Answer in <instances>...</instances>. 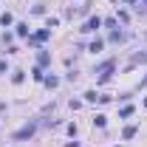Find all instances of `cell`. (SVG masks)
<instances>
[{
  "mask_svg": "<svg viewBox=\"0 0 147 147\" xmlns=\"http://www.w3.org/2000/svg\"><path fill=\"white\" fill-rule=\"evenodd\" d=\"M31 136H34V122H31V125H26L23 130H17V133H14V142H23V139H31Z\"/></svg>",
  "mask_w": 147,
  "mask_h": 147,
  "instance_id": "obj_1",
  "label": "cell"
},
{
  "mask_svg": "<svg viewBox=\"0 0 147 147\" xmlns=\"http://www.w3.org/2000/svg\"><path fill=\"white\" fill-rule=\"evenodd\" d=\"M48 37H51V28H40V31H37V34L31 37V40H28V42H31V45H37V42H45V40H48Z\"/></svg>",
  "mask_w": 147,
  "mask_h": 147,
  "instance_id": "obj_2",
  "label": "cell"
},
{
  "mask_svg": "<svg viewBox=\"0 0 147 147\" xmlns=\"http://www.w3.org/2000/svg\"><path fill=\"white\" fill-rule=\"evenodd\" d=\"M99 26H102V20H99V17H91L88 23H85V26H82V31H96Z\"/></svg>",
  "mask_w": 147,
  "mask_h": 147,
  "instance_id": "obj_3",
  "label": "cell"
},
{
  "mask_svg": "<svg viewBox=\"0 0 147 147\" xmlns=\"http://www.w3.org/2000/svg\"><path fill=\"white\" fill-rule=\"evenodd\" d=\"M37 62H40V68L51 65V54H48V51H40V54H37Z\"/></svg>",
  "mask_w": 147,
  "mask_h": 147,
  "instance_id": "obj_4",
  "label": "cell"
},
{
  "mask_svg": "<svg viewBox=\"0 0 147 147\" xmlns=\"http://www.w3.org/2000/svg\"><path fill=\"white\" fill-rule=\"evenodd\" d=\"M102 48H105V42H102V40H93V42H91V51H93V54H99Z\"/></svg>",
  "mask_w": 147,
  "mask_h": 147,
  "instance_id": "obj_5",
  "label": "cell"
},
{
  "mask_svg": "<svg viewBox=\"0 0 147 147\" xmlns=\"http://www.w3.org/2000/svg\"><path fill=\"white\" fill-rule=\"evenodd\" d=\"M23 79H26V74H23V71H14V74H11V82H14V85H20Z\"/></svg>",
  "mask_w": 147,
  "mask_h": 147,
  "instance_id": "obj_6",
  "label": "cell"
},
{
  "mask_svg": "<svg viewBox=\"0 0 147 147\" xmlns=\"http://www.w3.org/2000/svg\"><path fill=\"white\" fill-rule=\"evenodd\" d=\"M42 82H45V85H48V88H57V85H59V79H57V76H45V79H42Z\"/></svg>",
  "mask_w": 147,
  "mask_h": 147,
  "instance_id": "obj_7",
  "label": "cell"
},
{
  "mask_svg": "<svg viewBox=\"0 0 147 147\" xmlns=\"http://www.w3.org/2000/svg\"><path fill=\"white\" fill-rule=\"evenodd\" d=\"M122 40H125L122 31H110V42H122Z\"/></svg>",
  "mask_w": 147,
  "mask_h": 147,
  "instance_id": "obj_8",
  "label": "cell"
},
{
  "mask_svg": "<svg viewBox=\"0 0 147 147\" xmlns=\"http://www.w3.org/2000/svg\"><path fill=\"white\" fill-rule=\"evenodd\" d=\"M130 113H133V105H125V108L119 110V116H122V119H127Z\"/></svg>",
  "mask_w": 147,
  "mask_h": 147,
  "instance_id": "obj_9",
  "label": "cell"
},
{
  "mask_svg": "<svg viewBox=\"0 0 147 147\" xmlns=\"http://www.w3.org/2000/svg\"><path fill=\"white\" fill-rule=\"evenodd\" d=\"M93 125H96V127H105L108 119H105V116H93Z\"/></svg>",
  "mask_w": 147,
  "mask_h": 147,
  "instance_id": "obj_10",
  "label": "cell"
},
{
  "mask_svg": "<svg viewBox=\"0 0 147 147\" xmlns=\"http://www.w3.org/2000/svg\"><path fill=\"white\" fill-rule=\"evenodd\" d=\"M122 136H125V139H133V136H136V127H133V125H130V127H125V133H122Z\"/></svg>",
  "mask_w": 147,
  "mask_h": 147,
  "instance_id": "obj_11",
  "label": "cell"
},
{
  "mask_svg": "<svg viewBox=\"0 0 147 147\" xmlns=\"http://www.w3.org/2000/svg\"><path fill=\"white\" fill-rule=\"evenodd\" d=\"M0 23H3V26H11V23H14V17H11V14H3V17H0Z\"/></svg>",
  "mask_w": 147,
  "mask_h": 147,
  "instance_id": "obj_12",
  "label": "cell"
},
{
  "mask_svg": "<svg viewBox=\"0 0 147 147\" xmlns=\"http://www.w3.org/2000/svg\"><path fill=\"white\" fill-rule=\"evenodd\" d=\"M17 34H20V37L28 34V26H26V23H20V26H17Z\"/></svg>",
  "mask_w": 147,
  "mask_h": 147,
  "instance_id": "obj_13",
  "label": "cell"
},
{
  "mask_svg": "<svg viewBox=\"0 0 147 147\" xmlns=\"http://www.w3.org/2000/svg\"><path fill=\"white\" fill-rule=\"evenodd\" d=\"M85 99H88V102H99V96H96V91H88V93H85Z\"/></svg>",
  "mask_w": 147,
  "mask_h": 147,
  "instance_id": "obj_14",
  "label": "cell"
},
{
  "mask_svg": "<svg viewBox=\"0 0 147 147\" xmlns=\"http://www.w3.org/2000/svg\"><path fill=\"white\" fill-rule=\"evenodd\" d=\"M6 68H9V65H6V59H0V74H6Z\"/></svg>",
  "mask_w": 147,
  "mask_h": 147,
  "instance_id": "obj_15",
  "label": "cell"
},
{
  "mask_svg": "<svg viewBox=\"0 0 147 147\" xmlns=\"http://www.w3.org/2000/svg\"><path fill=\"white\" fill-rule=\"evenodd\" d=\"M68 147H79V144H74V142H71V144H68Z\"/></svg>",
  "mask_w": 147,
  "mask_h": 147,
  "instance_id": "obj_16",
  "label": "cell"
},
{
  "mask_svg": "<svg viewBox=\"0 0 147 147\" xmlns=\"http://www.w3.org/2000/svg\"><path fill=\"white\" fill-rule=\"evenodd\" d=\"M125 3H136V0H125Z\"/></svg>",
  "mask_w": 147,
  "mask_h": 147,
  "instance_id": "obj_17",
  "label": "cell"
},
{
  "mask_svg": "<svg viewBox=\"0 0 147 147\" xmlns=\"http://www.w3.org/2000/svg\"><path fill=\"white\" fill-rule=\"evenodd\" d=\"M144 105H147V99H144Z\"/></svg>",
  "mask_w": 147,
  "mask_h": 147,
  "instance_id": "obj_18",
  "label": "cell"
},
{
  "mask_svg": "<svg viewBox=\"0 0 147 147\" xmlns=\"http://www.w3.org/2000/svg\"><path fill=\"white\" fill-rule=\"evenodd\" d=\"M113 147H116V144H113Z\"/></svg>",
  "mask_w": 147,
  "mask_h": 147,
  "instance_id": "obj_19",
  "label": "cell"
},
{
  "mask_svg": "<svg viewBox=\"0 0 147 147\" xmlns=\"http://www.w3.org/2000/svg\"><path fill=\"white\" fill-rule=\"evenodd\" d=\"M144 3H147V0H144Z\"/></svg>",
  "mask_w": 147,
  "mask_h": 147,
  "instance_id": "obj_20",
  "label": "cell"
}]
</instances>
